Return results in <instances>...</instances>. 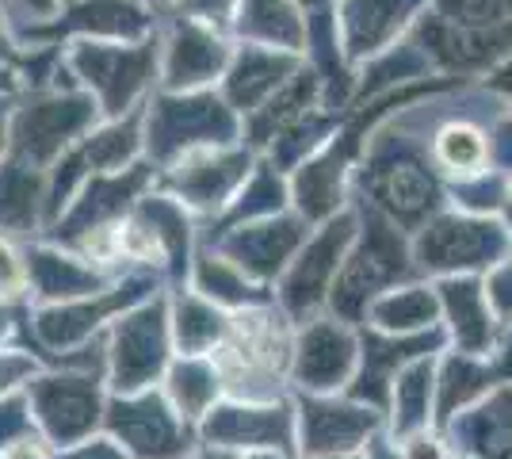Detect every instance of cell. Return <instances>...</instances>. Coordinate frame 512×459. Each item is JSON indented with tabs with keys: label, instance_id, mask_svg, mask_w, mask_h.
I'll return each mask as SVG.
<instances>
[{
	"label": "cell",
	"instance_id": "1",
	"mask_svg": "<svg viewBox=\"0 0 512 459\" xmlns=\"http://www.w3.org/2000/svg\"><path fill=\"white\" fill-rule=\"evenodd\" d=\"M440 157L451 169H478L482 157H486V146L470 127H448L440 138Z\"/></svg>",
	"mask_w": 512,
	"mask_h": 459
}]
</instances>
